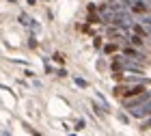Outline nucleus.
<instances>
[{
    "label": "nucleus",
    "mask_w": 151,
    "mask_h": 136,
    "mask_svg": "<svg viewBox=\"0 0 151 136\" xmlns=\"http://www.w3.org/2000/svg\"><path fill=\"white\" fill-rule=\"evenodd\" d=\"M76 84H78V86H86V82H84V80H80V78H76Z\"/></svg>",
    "instance_id": "nucleus-6"
},
{
    "label": "nucleus",
    "mask_w": 151,
    "mask_h": 136,
    "mask_svg": "<svg viewBox=\"0 0 151 136\" xmlns=\"http://www.w3.org/2000/svg\"><path fill=\"white\" fill-rule=\"evenodd\" d=\"M104 50H106L108 54H110V52H116V45H114V43H112V45H106V47H104Z\"/></svg>",
    "instance_id": "nucleus-5"
},
{
    "label": "nucleus",
    "mask_w": 151,
    "mask_h": 136,
    "mask_svg": "<svg viewBox=\"0 0 151 136\" xmlns=\"http://www.w3.org/2000/svg\"><path fill=\"white\" fill-rule=\"evenodd\" d=\"M129 114L136 119H142V117H149L151 114V97L142 104H136V106H129Z\"/></svg>",
    "instance_id": "nucleus-1"
},
{
    "label": "nucleus",
    "mask_w": 151,
    "mask_h": 136,
    "mask_svg": "<svg viewBox=\"0 0 151 136\" xmlns=\"http://www.w3.org/2000/svg\"><path fill=\"white\" fill-rule=\"evenodd\" d=\"M123 54H125V56H134V58H138V60L142 58L140 54H138V52L134 50V47H125V50H123Z\"/></svg>",
    "instance_id": "nucleus-3"
},
{
    "label": "nucleus",
    "mask_w": 151,
    "mask_h": 136,
    "mask_svg": "<svg viewBox=\"0 0 151 136\" xmlns=\"http://www.w3.org/2000/svg\"><path fill=\"white\" fill-rule=\"evenodd\" d=\"M145 127H151V117L147 119V123H145Z\"/></svg>",
    "instance_id": "nucleus-7"
},
{
    "label": "nucleus",
    "mask_w": 151,
    "mask_h": 136,
    "mask_svg": "<svg viewBox=\"0 0 151 136\" xmlns=\"http://www.w3.org/2000/svg\"><path fill=\"white\" fill-rule=\"evenodd\" d=\"M129 41H132L134 45H142V43H145V41H142V39H140L138 35H129Z\"/></svg>",
    "instance_id": "nucleus-4"
},
{
    "label": "nucleus",
    "mask_w": 151,
    "mask_h": 136,
    "mask_svg": "<svg viewBox=\"0 0 151 136\" xmlns=\"http://www.w3.org/2000/svg\"><path fill=\"white\" fill-rule=\"evenodd\" d=\"M121 2H125V4L129 6V4H132V0H121Z\"/></svg>",
    "instance_id": "nucleus-8"
},
{
    "label": "nucleus",
    "mask_w": 151,
    "mask_h": 136,
    "mask_svg": "<svg viewBox=\"0 0 151 136\" xmlns=\"http://www.w3.org/2000/svg\"><path fill=\"white\" fill-rule=\"evenodd\" d=\"M132 9L136 13H147V4L142 2V0H132Z\"/></svg>",
    "instance_id": "nucleus-2"
}]
</instances>
